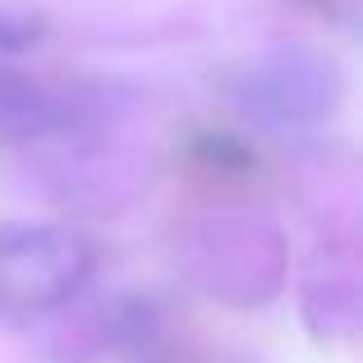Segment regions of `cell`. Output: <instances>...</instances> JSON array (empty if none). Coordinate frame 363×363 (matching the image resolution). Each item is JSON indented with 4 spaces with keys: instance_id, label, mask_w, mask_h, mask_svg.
Masks as SVG:
<instances>
[{
    "instance_id": "6da1fadb",
    "label": "cell",
    "mask_w": 363,
    "mask_h": 363,
    "mask_svg": "<svg viewBox=\"0 0 363 363\" xmlns=\"http://www.w3.org/2000/svg\"><path fill=\"white\" fill-rule=\"evenodd\" d=\"M92 272L79 235L55 225H5L0 230V318H42L60 308Z\"/></svg>"
},
{
    "instance_id": "7a4b0ae2",
    "label": "cell",
    "mask_w": 363,
    "mask_h": 363,
    "mask_svg": "<svg viewBox=\"0 0 363 363\" xmlns=\"http://www.w3.org/2000/svg\"><path fill=\"white\" fill-rule=\"evenodd\" d=\"M65 120L60 101L33 83L28 74L5 69L0 65V143H23V138H42Z\"/></svg>"
},
{
    "instance_id": "3957f363",
    "label": "cell",
    "mask_w": 363,
    "mask_h": 363,
    "mask_svg": "<svg viewBox=\"0 0 363 363\" xmlns=\"http://www.w3.org/2000/svg\"><path fill=\"white\" fill-rule=\"evenodd\" d=\"M46 33V23L33 14V9L14 5V0H0V51H23V46H37V37Z\"/></svg>"
}]
</instances>
